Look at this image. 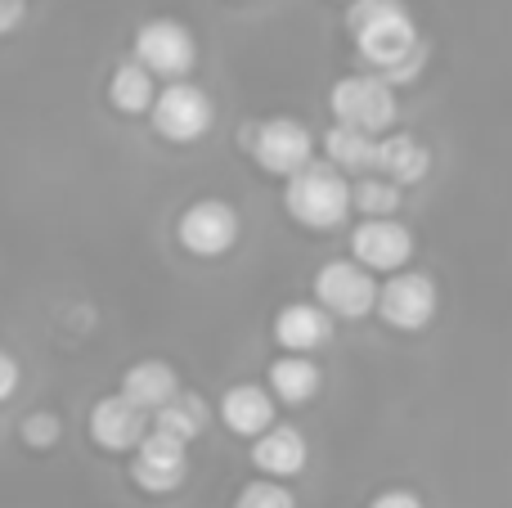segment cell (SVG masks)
Returning <instances> with one entry per match:
<instances>
[{"label":"cell","instance_id":"obj_1","mask_svg":"<svg viewBox=\"0 0 512 508\" xmlns=\"http://www.w3.org/2000/svg\"><path fill=\"white\" fill-rule=\"evenodd\" d=\"M346 32L355 36L360 59L391 86H409L427 68V41L418 36L405 0H351Z\"/></svg>","mask_w":512,"mask_h":508},{"label":"cell","instance_id":"obj_2","mask_svg":"<svg viewBox=\"0 0 512 508\" xmlns=\"http://www.w3.org/2000/svg\"><path fill=\"white\" fill-rule=\"evenodd\" d=\"M283 207L301 230H337L351 216V176L333 167V162H310L292 180H283Z\"/></svg>","mask_w":512,"mask_h":508},{"label":"cell","instance_id":"obj_3","mask_svg":"<svg viewBox=\"0 0 512 508\" xmlns=\"http://www.w3.org/2000/svg\"><path fill=\"white\" fill-rule=\"evenodd\" d=\"M328 108H333L337 126H351L364 135H391L396 126V86L382 81L378 72H360V77H342L328 90Z\"/></svg>","mask_w":512,"mask_h":508},{"label":"cell","instance_id":"obj_4","mask_svg":"<svg viewBox=\"0 0 512 508\" xmlns=\"http://www.w3.org/2000/svg\"><path fill=\"white\" fill-rule=\"evenodd\" d=\"M248 149L261 171L292 180L301 167L315 162V135L297 117H265V122H256L248 131Z\"/></svg>","mask_w":512,"mask_h":508},{"label":"cell","instance_id":"obj_5","mask_svg":"<svg viewBox=\"0 0 512 508\" xmlns=\"http://www.w3.org/2000/svg\"><path fill=\"white\" fill-rule=\"evenodd\" d=\"M153 131L171 144H194L212 131L216 122V108H212V95L194 81H171V86L158 90V104L149 113Z\"/></svg>","mask_w":512,"mask_h":508},{"label":"cell","instance_id":"obj_6","mask_svg":"<svg viewBox=\"0 0 512 508\" xmlns=\"http://www.w3.org/2000/svg\"><path fill=\"white\" fill-rule=\"evenodd\" d=\"M135 63H144L153 77H162L171 86V81H185L189 72H194L198 41L176 18H149V23L135 32Z\"/></svg>","mask_w":512,"mask_h":508},{"label":"cell","instance_id":"obj_7","mask_svg":"<svg viewBox=\"0 0 512 508\" xmlns=\"http://www.w3.org/2000/svg\"><path fill=\"white\" fill-rule=\"evenodd\" d=\"M382 284H373V270H364L360 261H328L315 275V302L337 320H364L369 311H378Z\"/></svg>","mask_w":512,"mask_h":508},{"label":"cell","instance_id":"obj_8","mask_svg":"<svg viewBox=\"0 0 512 508\" xmlns=\"http://www.w3.org/2000/svg\"><path fill=\"white\" fill-rule=\"evenodd\" d=\"M176 239L189 257H203V261L225 257L239 243V212L225 198H198V203H189L180 212Z\"/></svg>","mask_w":512,"mask_h":508},{"label":"cell","instance_id":"obj_9","mask_svg":"<svg viewBox=\"0 0 512 508\" xmlns=\"http://www.w3.org/2000/svg\"><path fill=\"white\" fill-rule=\"evenodd\" d=\"M436 279L423 275V270H400L382 284L378 297V315L400 333H423L427 324L436 320Z\"/></svg>","mask_w":512,"mask_h":508},{"label":"cell","instance_id":"obj_10","mask_svg":"<svg viewBox=\"0 0 512 508\" xmlns=\"http://www.w3.org/2000/svg\"><path fill=\"white\" fill-rule=\"evenodd\" d=\"M351 257L364 270H378V275H400L414 257V234L391 216V221H360L351 234Z\"/></svg>","mask_w":512,"mask_h":508},{"label":"cell","instance_id":"obj_11","mask_svg":"<svg viewBox=\"0 0 512 508\" xmlns=\"http://www.w3.org/2000/svg\"><path fill=\"white\" fill-rule=\"evenodd\" d=\"M185 477H189V446L162 437V432H149V441L131 459V482L149 495H171L185 486Z\"/></svg>","mask_w":512,"mask_h":508},{"label":"cell","instance_id":"obj_12","mask_svg":"<svg viewBox=\"0 0 512 508\" xmlns=\"http://www.w3.org/2000/svg\"><path fill=\"white\" fill-rule=\"evenodd\" d=\"M153 432V414H144L140 405H131L122 392L104 396L90 410V441L104 450H140Z\"/></svg>","mask_w":512,"mask_h":508},{"label":"cell","instance_id":"obj_13","mask_svg":"<svg viewBox=\"0 0 512 508\" xmlns=\"http://www.w3.org/2000/svg\"><path fill=\"white\" fill-rule=\"evenodd\" d=\"M274 342L288 356H310V351L333 342V315L319 302H292L274 315Z\"/></svg>","mask_w":512,"mask_h":508},{"label":"cell","instance_id":"obj_14","mask_svg":"<svg viewBox=\"0 0 512 508\" xmlns=\"http://www.w3.org/2000/svg\"><path fill=\"white\" fill-rule=\"evenodd\" d=\"M221 419L234 437H265L274 428V392L256 383H234L230 392L221 396Z\"/></svg>","mask_w":512,"mask_h":508},{"label":"cell","instance_id":"obj_15","mask_svg":"<svg viewBox=\"0 0 512 508\" xmlns=\"http://www.w3.org/2000/svg\"><path fill=\"white\" fill-rule=\"evenodd\" d=\"M306 437H301L292 423H274L265 437L252 441V464L261 468V477H270V482H288V477H297L301 468H306Z\"/></svg>","mask_w":512,"mask_h":508},{"label":"cell","instance_id":"obj_16","mask_svg":"<svg viewBox=\"0 0 512 508\" xmlns=\"http://www.w3.org/2000/svg\"><path fill=\"white\" fill-rule=\"evenodd\" d=\"M122 396L131 405H140L144 414H158L180 396V378L167 360H135L122 374Z\"/></svg>","mask_w":512,"mask_h":508},{"label":"cell","instance_id":"obj_17","mask_svg":"<svg viewBox=\"0 0 512 508\" xmlns=\"http://www.w3.org/2000/svg\"><path fill=\"white\" fill-rule=\"evenodd\" d=\"M427 171H432V153H427V144L418 140V135H409V131L382 135L378 176H387V180H396L400 189H409V185H418Z\"/></svg>","mask_w":512,"mask_h":508},{"label":"cell","instance_id":"obj_18","mask_svg":"<svg viewBox=\"0 0 512 508\" xmlns=\"http://www.w3.org/2000/svg\"><path fill=\"white\" fill-rule=\"evenodd\" d=\"M378 149H382L378 135L351 131V126H337V122L324 135V162H333L342 176H355V180L378 171Z\"/></svg>","mask_w":512,"mask_h":508},{"label":"cell","instance_id":"obj_19","mask_svg":"<svg viewBox=\"0 0 512 508\" xmlns=\"http://www.w3.org/2000/svg\"><path fill=\"white\" fill-rule=\"evenodd\" d=\"M274 392V401L279 405H306L319 396V387H324V374H319L315 360L306 356H283L270 365V383H265Z\"/></svg>","mask_w":512,"mask_h":508},{"label":"cell","instance_id":"obj_20","mask_svg":"<svg viewBox=\"0 0 512 508\" xmlns=\"http://www.w3.org/2000/svg\"><path fill=\"white\" fill-rule=\"evenodd\" d=\"M108 99H113L117 113L126 117H140V113H153L158 104V86H153V72L144 63L126 59L113 68V81H108Z\"/></svg>","mask_w":512,"mask_h":508},{"label":"cell","instance_id":"obj_21","mask_svg":"<svg viewBox=\"0 0 512 508\" xmlns=\"http://www.w3.org/2000/svg\"><path fill=\"white\" fill-rule=\"evenodd\" d=\"M207 423H212V410H207V401H203V396H194V392H180L167 410L153 414V432L180 441V446H189V441L203 437Z\"/></svg>","mask_w":512,"mask_h":508},{"label":"cell","instance_id":"obj_22","mask_svg":"<svg viewBox=\"0 0 512 508\" xmlns=\"http://www.w3.org/2000/svg\"><path fill=\"white\" fill-rule=\"evenodd\" d=\"M400 198H405V189L396 185V180H387V176H360V180H351V203H355V212L364 216V221H391V216L400 212Z\"/></svg>","mask_w":512,"mask_h":508},{"label":"cell","instance_id":"obj_23","mask_svg":"<svg viewBox=\"0 0 512 508\" xmlns=\"http://www.w3.org/2000/svg\"><path fill=\"white\" fill-rule=\"evenodd\" d=\"M234 508H297V500H292V491L283 482L261 477V482H248L234 495Z\"/></svg>","mask_w":512,"mask_h":508},{"label":"cell","instance_id":"obj_24","mask_svg":"<svg viewBox=\"0 0 512 508\" xmlns=\"http://www.w3.org/2000/svg\"><path fill=\"white\" fill-rule=\"evenodd\" d=\"M59 432H63V423L54 419L50 410H36V414H27V419H23V446L50 450L54 441H59Z\"/></svg>","mask_w":512,"mask_h":508},{"label":"cell","instance_id":"obj_25","mask_svg":"<svg viewBox=\"0 0 512 508\" xmlns=\"http://www.w3.org/2000/svg\"><path fill=\"white\" fill-rule=\"evenodd\" d=\"M369 508H423V500L414 491H382L369 500Z\"/></svg>","mask_w":512,"mask_h":508},{"label":"cell","instance_id":"obj_26","mask_svg":"<svg viewBox=\"0 0 512 508\" xmlns=\"http://www.w3.org/2000/svg\"><path fill=\"white\" fill-rule=\"evenodd\" d=\"M14 392H18V365L9 351H0V405H5Z\"/></svg>","mask_w":512,"mask_h":508},{"label":"cell","instance_id":"obj_27","mask_svg":"<svg viewBox=\"0 0 512 508\" xmlns=\"http://www.w3.org/2000/svg\"><path fill=\"white\" fill-rule=\"evenodd\" d=\"M23 0H0V36H5V32H14V27L18 23H23Z\"/></svg>","mask_w":512,"mask_h":508}]
</instances>
